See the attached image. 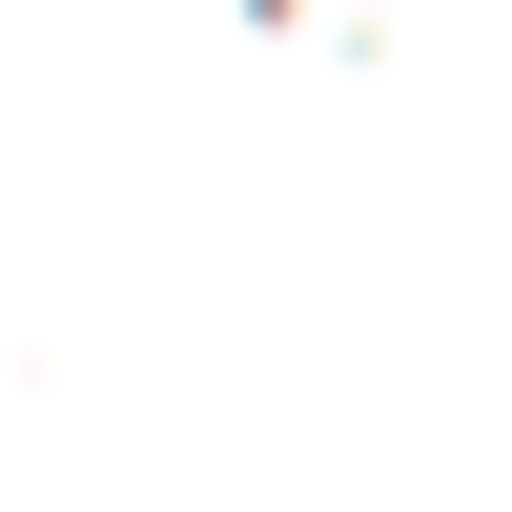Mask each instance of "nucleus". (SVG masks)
I'll return each instance as SVG.
<instances>
[]
</instances>
